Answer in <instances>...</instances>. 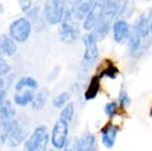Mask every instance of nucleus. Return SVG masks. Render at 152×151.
I'll use <instances>...</instances> for the list:
<instances>
[{
	"mask_svg": "<svg viewBox=\"0 0 152 151\" xmlns=\"http://www.w3.org/2000/svg\"><path fill=\"white\" fill-rule=\"evenodd\" d=\"M49 144V133L46 126H38L25 140V151H46Z\"/></svg>",
	"mask_w": 152,
	"mask_h": 151,
	"instance_id": "1",
	"label": "nucleus"
},
{
	"mask_svg": "<svg viewBox=\"0 0 152 151\" xmlns=\"http://www.w3.org/2000/svg\"><path fill=\"white\" fill-rule=\"evenodd\" d=\"M32 32V25L27 20V17H20V18L14 20L13 23L10 24L9 28V37L13 39L15 43H23L29 38Z\"/></svg>",
	"mask_w": 152,
	"mask_h": 151,
	"instance_id": "2",
	"label": "nucleus"
},
{
	"mask_svg": "<svg viewBox=\"0 0 152 151\" xmlns=\"http://www.w3.org/2000/svg\"><path fill=\"white\" fill-rule=\"evenodd\" d=\"M66 6L64 1H59V0H52L46 1L45 7H43V20L50 25H57L61 24L63 17H64Z\"/></svg>",
	"mask_w": 152,
	"mask_h": 151,
	"instance_id": "3",
	"label": "nucleus"
},
{
	"mask_svg": "<svg viewBox=\"0 0 152 151\" xmlns=\"http://www.w3.org/2000/svg\"><path fill=\"white\" fill-rule=\"evenodd\" d=\"M67 136H69V124L63 123L61 120H57L52 129V146L57 150H63L67 144Z\"/></svg>",
	"mask_w": 152,
	"mask_h": 151,
	"instance_id": "4",
	"label": "nucleus"
},
{
	"mask_svg": "<svg viewBox=\"0 0 152 151\" xmlns=\"http://www.w3.org/2000/svg\"><path fill=\"white\" fill-rule=\"evenodd\" d=\"M59 35H60V39L64 42V43H73V42H75L80 37V28H78V25L75 24L74 20L61 21Z\"/></svg>",
	"mask_w": 152,
	"mask_h": 151,
	"instance_id": "5",
	"label": "nucleus"
},
{
	"mask_svg": "<svg viewBox=\"0 0 152 151\" xmlns=\"http://www.w3.org/2000/svg\"><path fill=\"white\" fill-rule=\"evenodd\" d=\"M83 42H84V46H85V52H84V56H83L84 62L92 63L99 56V49H98L96 41H95L92 34L88 32V34H85L83 37Z\"/></svg>",
	"mask_w": 152,
	"mask_h": 151,
	"instance_id": "6",
	"label": "nucleus"
},
{
	"mask_svg": "<svg viewBox=\"0 0 152 151\" xmlns=\"http://www.w3.org/2000/svg\"><path fill=\"white\" fill-rule=\"evenodd\" d=\"M102 20V1H96L95 6L92 7V10L88 13V15L84 18L83 27L85 31L91 32L94 28L96 27L99 21Z\"/></svg>",
	"mask_w": 152,
	"mask_h": 151,
	"instance_id": "7",
	"label": "nucleus"
},
{
	"mask_svg": "<svg viewBox=\"0 0 152 151\" xmlns=\"http://www.w3.org/2000/svg\"><path fill=\"white\" fill-rule=\"evenodd\" d=\"M120 11H121L120 1H102V21L112 23L119 17Z\"/></svg>",
	"mask_w": 152,
	"mask_h": 151,
	"instance_id": "8",
	"label": "nucleus"
},
{
	"mask_svg": "<svg viewBox=\"0 0 152 151\" xmlns=\"http://www.w3.org/2000/svg\"><path fill=\"white\" fill-rule=\"evenodd\" d=\"M112 31H113V39H115V42L116 43H121V42H124L129 38L131 29H130V25L126 20L119 18L113 23Z\"/></svg>",
	"mask_w": 152,
	"mask_h": 151,
	"instance_id": "9",
	"label": "nucleus"
},
{
	"mask_svg": "<svg viewBox=\"0 0 152 151\" xmlns=\"http://www.w3.org/2000/svg\"><path fill=\"white\" fill-rule=\"evenodd\" d=\"M101 134H102V144L106 148H113L116 143V137L119 134V127L113 123H107L102 127Z\"/></svg>",
	"mask_w": 152,
	"mask_h": 151,
	"instance_id": "10",
	"label": "nucleus"
},
{
	"mask_svg": "<svg viewBox=\"0 0 152 151\" xmlns=\"http://www.w3.org/2000/svg\"><path fill=\"white\" fill-rule=\"evenodd\" d=\"M27 140V130L18 123L15 122V124L13 126L11 132H10L9 137H7V146L10 147H18L23 141Z\"/></svg>",
	"mask_w": 152,
	"mask_h": 151,
	"instance_id": "11",
	"label": "nucleus"
},
{
	"mask_svg": "<svg viewBox=\"0 0 152 151\" xmlns=\"http://www.w3.org/2000/svg\"><path fill=\"white\" fill-rule=\"evenodd\" d=\"M95 3L96 1H77V3H74V7L70 9L71 17H73L74 21H80V20L85 18L88 15V13L95 6Z\"/></svg>",
	"mask_w": 152,
	"mask_h": 151,
	"instance_id": "12",
	"label": "nucleus"
},
{
	"mask_svg": "<svg viewBox=\"0 0 152 151\" xmlns=\"http://www.w3.org/2000/svg\"><path fill=\"white\" fill-rule=\"evenodd\" d=\"M94 147H96L95 136L91 134V133H85V134H83V136L75 141L74 150L75 151H89V150H92Z\"/></svg>",
	"mask_w": 152,
	"mask_h": 151,
	"instance_id": "13",
	"label": "nucleus"
},
{
	"mask_svg": "<svg viewBox=\"0 0 152 151\" xmlns=\"http://www.w3.org/2000/svg\"><path fill=\"white\" fill-rule=\"evenodd\" d=\"M17 52V43L9 35H0V55L1 56H14Z\"/></svg>",
	"mask_w": 152,
	"mask_h": 151,
	"instance_id": "14",
	"label": "nucleus"
},
{
	"mask_svg": "<svg viewBox=\"0 0 152 151\" xmlns=\"http://www.w3.org/2000/svg\"><path fill=\"white\" fill-rule=\"evenodd\" d=\"M149 27H151V20L148 18L147 15H141L134 25L133 31L138 35L140 38H145L149 34Z\"/></svg>",
	"mask_w": 152,
	"mask_h": 151,
	"instance_id": "15",
	"label": "nucleus"
},
{
	"mask_svg": "<svg viewBox=\"0 0 152 151\" xmlns=\"http://www.w3.org/2000/svg\"><path fill=\"white\" fill-rule=\"evenodd\" d=\"M99 90H101V78L98 77V76H94V77L91 78L89 84H88L87 90H85V94H84L85 101L95 99L96 95L99 94Z\"/></svg>",
	"mask_w": 152,
	"mask_h": 151,
	"instance_id": "16",
	"label": "nucleus"
},
{
	"mask_svg": "<svg viewBox=\"0 0 152 151\" xmlns=\"http://www.w3.org/2000/svg\"><path fill=\"white\" fill-rule=\"evenodd\" d=\"M13 119H15V109L9 99H4L3 102H0V120L9 122Z\"/></svg>",
	"mask_w": 152,
	"mask_h": 151,
	"instance_id": "17",
	"label": "nucleus"
},
{
	"mask_svg": "<svg viewBox=\"0 0 152 151\" xmlns=\"http://www.w3.org/2000/svg\"><path fill=\"white\" fill-rule=\"evenodd\" d=\"M38 88V81L34 80L32 77H23L20 78L17 84H15V94L23 91H32Z\"/></svg>",
	"mask_w": 152,
	"mask_h": 151,
	"instance_id": "18",
	"label": "nucleus"
},
{
	"mask_svg": "<svg viewBox=\"0 0 152 151\" xmlns=\"http://www.w3.org/2000/svg\"><path fill=\"white\" fill-rule=\"evenodd\" d=\"M110 29H112L110 23H106V21H102V20H101V21H99V24H98L96 27L91 31V34L94 35L95 41L99 42V41H102V39H105V38L107 37V34L110 32Z\"/></svg>",
	"mask_w": 152,
	"mask_h": 151,
	"instance_id": "19",
	"label": "nucleus"
},
{
	"mask_svg": "<svg viewBox=\"0 0 152 151\" xmlns=\"http://www.w3.org/2000/svg\"><path fill=\"white\" fill-rule=\"evenodd\" d=\"M48 96H49V90H48V88L39 90V92H38L37 95H34V99H32V102H31V104H32V109H35V110L42 109L48 99Z\"/></svg>",
	"mask_w": 152,
	"mask_h": 151,
	"instance_id": "20",
	"label": "nucleus"
},
{
	"mask_svg": "<svg viewBox=\"0 0 152 151\" xmlns=\"http://www.w3.org/2000/svg\"><path fill=\"white\" fill-rule=\"evenodd\" d=\"M129 49L131 56H137L141 50V38L134 31H131L129 35Z\"/></svg>",
	"mask_w": 152,
	"mask_h": 151,
	"instance_id": "21",
	"label": "nucleus"
},
{
	"mask_svg": "<svg viewBox=\"0 0 152 151\" xmlns=\"http://www.w3.org/2000/svg\"><path fill=\"white\" fill-rule=\"evenodd\" d=\"M34 99V92L32 91H23L14 95V104L18 106H25L31 104Z\"/></svg>",
	"mask_w": 152,
	"mask_h": 151,
	"instance_id": "22",
	"label": "nucleus"
},
{
	"mask_svg": "<svg viewBox=\"0 0 152 151\" xmlns=\"http://www.w3.org/2000/svg\"><path fill=\"white\" fill-rule=\"evenodd\" d=\"M117 76H119V69H117L112 62H106V66L101 70V73L98 74V77L99 78H103V77L116 78Z\"/></svg>",
	"mask_w": 152,
	"mask_h": 151,
	"instance_id": "23",
	"label": "nucleus"
},
{
	"mask_svg": "<svg viewBox=\"0 0 152 151\" xmlns=\"http://www.w3.org/2000/svg\"><path fill=\"white\" fill-rule=\"evenodd\" d=\"M73 118H74V104H67V105L61 109V112H60V119L59 120H61L63 123H66V124H69L71 120H73Z\"/></svg>",
	"mask_w": 152,
	"mask_h": 151,
	"instance_id": "24",
	"label": "nucleus"
},
{
	"mask_svg": "<svg viewBox=\"0 0 152 151\" xmlns=\"http://www.w3.org/2000/svg\"><path fill=\"white\" fill-rule=\"evenodd\" d=\"M69 98H70L69 92H61L53 99V106L55 108H64L67 105V102H69Z\"/></svg>",
	"mask_w": 152,
	"mask_h": 151,
	"instance_id": "25",
	"label": "nucleus"
},
{
	"mask_svg": "<svg viewBox=\"0 0 152 151\" xmlns=\"http://www.w3.org/2000/svg\"><path fill=\"white\" fill-rule=\"evenodd\" d=\"M130 104H131V98H130L129 92L123 90V91L120 92V95H119V102H117V105H119L120 108L126 109V108H129L130 106Z\"/></svg>",
	"mask_w": 152,
	"mask_h": 151,
	"instance_id": "26",
	"label": "nucleus"
},
{
	"mask_svg": "<svg viewBox=\"0 0 152 151\" xmlns=\"http://www.w3.org/2000/svg\"><path fill=\"white\" fill-rule=\"evenodd\" d=\"M117 109H119V105H117V102H115V101H112V102H109V104H106L105 108H103L106 116H109L110 119L117 113Z\"/></svg>",
	"mask_w": 152,
	"mask_h": 151,
	"instance_id": "27",
	"label": "nucleus"
},
{
	"mask_svg": "<svg viewBox=\"0 0 152 151\" xmlns=\"http://www.w3.org/2000/svg\"><path fill=\"white\" fill-rule=\"evenodd\" d=\"M11 71V67H10V64L6 62V59L3 56L0 55V77H3V76H7V74Z\"/></svg>",
	"mask_w": 152,
	"mask_h": 151,
	"instance_id": "28",
	"label": "nucleus"
},
{
	"mask_svg": "<svg viewBox=\"0 0 152 151\" xmlns=\"http://www.w3.org/2000/svg\"><path fill=\"white\" fill-rule=\"evenodd\" d=\"M20 6H21V10H23V11H25V13H29V11H31V9L34 7L32 1H20Z\"/></svg>",
	"mask_w": 152,
	"mask_h": 151,
	"instance_id": "29",
	"label": "nucleus"
},
{
	"mask_svg": "<svg viewBox=\"0 0 152 151\" xmlns=\"http://www.w3.org/2000/svg\"><path fill=\"white\" fill-rule=\"evenodd\" d=\"M59 71H60V67H59V66H56L55 69H53V71L50 73V76H49V80H50V81H53V80L59 76Z\"/></svg>",
	"mask_w": 152,
	"mask_h": 151,
	"instance_id": "30",
	"label": "nucleus"
},
{
	"mask_svg": "<svg viewBox=\"0 0 152 151\" xmlns=\"http://www.w3.org/2000/svg\"><path fill=\"white\" fill-rule=\"evenodd\" d=\"M4 90V80L0 77V91H3Z\"/></svg>",
	"mask_w": 152,
	"mask_h": 151,
	"instance_id": "31",
	"label": "nucleus"
},
{
	"mask_svg": "<svg viewBox=\"0 0 152 151\" xmlns=\"http://www.w3.org/2000/svg\"><path fill=\"white\" fill-rule=\"evenodd\" d=\"M0 124H1V120H0ZM1 144H4V143H3V140H1V133H0V146H1Z\"/></svg>",
	"mask_w": 152,
	"mask_h": 151,
	"instance_id": "32",
	"label": "nucleus"
},
{
	"mask_svg": "<svg viewBox=\"0 0 152 151\" xmlns=\"http://www.w3.org/2000/svg\"><path fill=\"white\" fill-rule=\"evenodd\" d=\"M149 32H152V20H151V27H149Z\"/></svg>",
	"mask_w": 152,
	"mask_h": 151,
	"instance_id": "33",
	"label": "nucleus"
},
{
	"mask_svg": "<svg viewBox=\"0 0 152 151\" xmlns=\"http://www.w3.org/2000/svg\"><path fill=\"white\" fill-rule=\"evenodd\" d=\"M89 151H98V148H96V147H94L92 150H89Z\"/></svg>",
	"mask_w": 152,
	"mask_h": 151,
	"instance_id": "34",
	"label": "nucleus"
},
{
	"mask_svg": "<svg viewBox=\"0 0 152 151\" xmlns=\"http://www.w3.org/2000/svg\"><path fill=\"white\" fill-rule=\"evenodd\" d=\"M151 116H152V108H151Z\"/></svg>",
	"mask_w": 152,
	"mask_h": 151,
	"instance_id": "35",
	"label": "nucleus"
}]
</instances>
